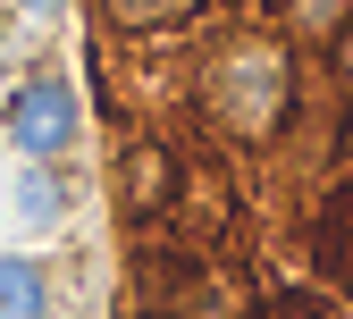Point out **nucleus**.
Masks as SVG:
<instances>
[{
    "label": "nucleus",
    "mask_w": 353,
    "mask_h": 319,
    "mask_svg": "<svg viewBox=\"0 0 353 319\" xmlns=\"http://www.w3.org/2000/svg\"><path fill=\"white\" fill-rule=\"evenodd\" d=\"M0 319H51V278L26 252H0Z\"/></svg>",
    "instance_id": "nucleus-3"
},
{
    "label": "nucleus",
    "mask_w": 353,
    "mask_h": 319,
    "mask_svg": "<svg viewBox=\"0 0 353 319\" xmlns=\"http://www.w3.org/2000/svg\"><path fill=\"white\" fill-rule=\"evenodd\" d=\"M345 160H353V118H345Z\"/></svg>",
    "instance_id": "nucleus-10"
},
{
    "label": "nucleus",
    "mask_w": 353,
    "mask_h": 319,
    "mask_svg": "<svg viewBox=\"0 0 353 319\" xmlns=\"http://www.w3.org/2000/svg\"><path fill=\"white\" fill-rule=\"evenodd\" d=\"M278 17L303 34V42H336L353 25V0H278Z\"/></svg>",
    "instance_id": "nucleus-5"
},
{
    "label": "nucleus",
    "mask_w": 353,
    "mask_h": 319,
    "mask_svg": "<svg viewBox=\"0 0 353 319\" xmlns=\"http://www.w3.org/2000/svg\"><path fill=\"white\" fill-rule=\"evenodd\" d=\"M210 0H110V17L118 25H135V34H160V25H185V17H202Z\"/></svg>",
    "instance_id": "nucleus-6"
},
{
    "label": "nucleus",
    "mask_w": 353,
    "mask_h": 319,
    "mask_svg": "<svg viewBox=\"0 0 353 319\" xmlns=\"http://www.w3.org/2000/svg\"><path fill=\"white\" fill-rule=\"evenodd\" d=\"M126 194H135V210H160V194H168V152H160V143L135 152V168H126Z\"/></svg>",
    "instance_id": "nucleus-7"
},
{
    "label": "nucleus",
    "mask_w": 353,
    "mask_h": 319,
    "mask_svg": "<svg viewBox=\"0 0 353 319\" xmlns=\"http://www.w3.org/2000/svg\"><path fill=\"white\" fill-rule=\"evenodd\" d=\"M59 210H68V185L51 176V160H26V176H17V218L26 227H59Z\"/></svg>",
    "instance_id": "nucleus-4"
},
{
    "label": "nucleus",
    "mask_w": 353,
    "mask_h": 319,
    "mask_svg": "<svg viewBox=\"0 0 353 319\" xmlns=\"http://www.w3.org/2000/svg\"><path fill=\"white\" fill-rule=\"evenodd\" d=\"M0 126H9V143L26 152V160H59L68 143H76V126H84V110H76V84L68 76H26L17 93H9V110H0Z\"/></svg>",
    "instance_id": "nucleus-2"
},
{
    "label": "nucleus",
    "mask_w": 353,
    "mask_h": 319,
    "mask_svg": "<svg viewBox=\"0 0 353 319\" xmlns=\"http://www.w3.org/2000/svg\"><path fill=\"white\" fill-rule=\"evenodd\" d=\"M202 110H210L219 134H236V143L286 134V118H294V51L270 42V34L219 42L210 68H202Z\"/></svg>",
    "instance_id": "nucleus-1"
},
{
    "label": "nucleus",
    "mask_w": 353,
    "mask_h": 319,
    "mask_svg": "<svg viewBox=\"0 0 353 319\" xmlns=\"http://www.w3.org/2000/svg\"><path fill=\"white\" fill-rule=\"evenodd\" d=\"M68 9V0H26V17H59Z\"/></svg>",
    "instance_id": "nucleus-9"
},
{
    "label": "nucleus",
    "mask_w": 353,
    "mask_h": 319,
    "mask_svg": "<svg viewBox=\"0 0 353 319\" xmlns=\"http://www.w3.org/2000/svg\"><path fill=\"white\" fill-rule=\"evenodd\" d=\"M336 76H345V84H353V25H345V34H336Z\"/></svg>",
    "instance_id": "nucleus-8"
}]
</instances>
